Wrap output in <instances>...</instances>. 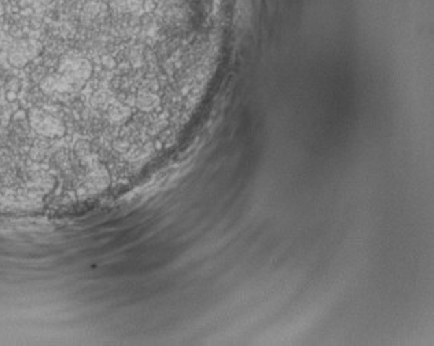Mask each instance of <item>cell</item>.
Segmentation results:
<instances>
[{
  "instance_id": "obj_2",
  "label": "cell",
  "mask_w": 434,
  "mask_h": 346,
  "mask_svg": "<svg viewBox=\"0 0 434 346\" xmlns=\"http://www.w3.org/2000/svg\"><path fill=\"white\" fill-rule=\"evenodd\" d=\"M106 13H107V6L101 2H90L83 9V14L90 20L103 17Z\"/></svg>"
},
{
  "instance_id": "obj_1",
  "label": "cell",
  "mask_w": 434,
  "mask_h": 346,
  "mask_svg": "<svg viewBox=\"0 0 434 346\" xmlns=\"http://www.w3.org/2000/svg\"><path fill=\"white\" fill-rule=\"evenodd\" d=\"M117 9L133 16H146L157 9V0H117Z\"/></svg>"
}]
</instances>
